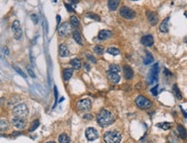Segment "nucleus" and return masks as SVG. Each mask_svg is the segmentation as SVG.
Returning a JSON list of instances; mask_svg holds the SVG:
<instances>
[{"mask_svg": "<svg viewBox=\"0 0 187 143\" xmlns=\"http://www.w3.org/2000/svg\"><path fill=\"white\" fill-rule=\"evenodd\" d=\"M97 122L100 127L105 128L115 122V117L109 110L102 109L97 116Z\"/></svg>", "mask_w": 187, "mask_h": 143, "instance_id": "obj_1", "label": "nucleus"}, {"mask_svg": "<svg viewBox=\"0 0 187 143\" xmlns=\"http://www.w3.org/2000/svg\"><path fill=\"white\" fill-rule=\"evenodd\" d=\"M106 53H110L113 56H116V55H118L120 53V50L116 47H110L106 50Z\"/></svg>", "mask_w": 187, "mask_h": 143, "instance_id": "obj_27", "label": "nucleus"}, {"mask_svg": "<svg viewBox=\"0 0 187 143\" xmlns=\"http://www.w3.org/2000/svg\"><path fill=\"white\" fill-rule=\"evenodd\" d=\"M83 118L85 119V120H91V119H93V117L91 116V115H90V114H85V115L83 117Z\"/></svg>", "mask_w": 187, "mask_h": 143, "instance_id": "obj_43", "label": "nucleus"}, {"mask_svg": "<svg viewBox=\"0 0 187 143\" xmlns=\"http://www.w3.org/2000/svg\"><path fill=\"white\" fill-rule=\"evenodd\" d=\"M156 126H157L158 128H161V129H164V130H168V129H170L172 128V123L165 122V123H157Z\"/></svg>", "mask_w": 187, "mask_h": 143, "instance_id": "obj_25", "label": "nucleus"}, {"mask_svg": "<svg viewBox=\"0 0 187 143\" xmlns=\"http://www.w3.org/2000/svg\"><path fill=\"white\" fill-rule=\"evenodd\" d=\"M123 76L126 79H131L134 77V72L133 69L129 66L123 67Z\"/></svg>", "mask_w": 187, "mask_h": 143, "instance_id": "obj_14", "label": "nucleus"}, {"mask_svg": "<svg viewBox=\"0 0 187 143\" xmlns=\"http://www.w3.org/2000/svg\"><path fill=\"white\" fill-rule=\"evenodd\" d=\"M135 104L137 105V107H139L141 109H147L152 107L153 103L146 97L140 95L135 98Z\"/></svg>", "mask_w": 187, "mask_h": 143, "instance_id": "obj_5", "label": "nucleus"}, {"mask_svg": "<svg viewBox=\"0 0 187 143\" xmlns=\"http://www.w3.org/2000/svg\"><path fill=\"white\" fill-rule=\"evenodd\" d=\"M73 73V68H65L63 70V78L66 81H68Z\"/></svg>", "mask_w": 187, "mask_h": 143, "instance_id": "obj_18", "label": "nucleus"}, {"mask_svg": "<svg viewBox=\"0 0 187 143\" xmlns=\"http://www.w3.org/2000/svg\"><path fill=\"white\" fill-rule=\"evenodd\" d=\"M86 17H89V18H91V19H94L95 21H98V22L100 21L99 16H98L97 14H94V13H87V14H86Z\"/></svg>", "mask_w": 187, "mask_h": 143, "instance_id": "obj_34", "label": "nucleus"}, {"mask_svg": "<svg viewBox=\"0 0 187 143\" xmlns=\"http://www.w3.org/2000/svg\"><path fill=\"white\" fill-rule=\"evenodd\" d=\"M46 143H55L54 141H48V142H46Z\"/></svg>", "mask_w": 187, "mask_h": 143, "instance_id": "obj_49", "label": "nucleus"}, {"mask_svg": "<svg viewBox=\"0 0 187 143\" xmlns=\"http://www.w3.org/2000/svg\"><path fill=\"white\" fill-rule=\"evenodd\" d=\"M22 36V30H21V28H19V30L16 32H14V38L16 40H20Z\"/></svg>", "mask_w": 187, "mask_h": 143, "instance_id": "obj_36", "label": "nucleus"}, {"mask_svg": "<svg viewBox=\"0 0 187 143\" xmlns=\"http://www.w3.org/2000/svg\"><path fill=\"white\" fill-rule=\"evenodd\" d=\"M11 28L14 32L17 31L19 28H20V22L18 20H15L12 23V26H11Z\"/></svg>", "mask_w": 187, "mask_h": 143, "instance_id": "obj_32", "label": "nucleus"}, {"mask_svg": "<svg viewBox=\"0 0 187 143\" xmlns=\"http://www.w3.org/2000/svg\"><path fill=\"white\" fill-rule=\"evenodd\" d=\"M180 109H181V110H182V112H183V114H184V117H185V118H187V113H186V112H185V111H184V110L182 109V107H180Z\"/></svg>", "mask_w": 187, "mask_h": 143, "instance_id": "obj_47", "label": "nucleus"}, {"mask_svg": "<svg viewBox=\"0 0 187 143\" xmlns=\"http://www.w3.org/2000/svg\"><path fill=\"white\" fill-rule=\"evenodd\" d=\"M56 20H57V26L59 27V22H60V16H59V15H57V16H56Z\"/></svg>", "mask_w": 187, "mask_h": 143, "instance_id": "obj_45", "label": "nucleus"}, {"mask_svg": "<svg viewBox=\"0 0 187 143\" xmlns=\"http://www.w3.org/2000/svg\"><path fill=\"white\" fill-rule=\"evenodd\" d=\"M172 91H173V93H174L175 97H176L178 99H179V100L182 99V94H181V92H180V91H179V89H178V87L177 86V84H173Z\"/></svg>", "mask_w": 187, "mask_h": 143, "instance_id": "obj_26", "label": "nucleus"}, {"mask_svg": "<svg viewBox=\"0 0 187 143\" xmlns=\"http://www.w3.org/2000/svg\"><path fill=\"white\" fill-rule=\"evenodd\" d=\"M158 79H159V64L156 63L150 69V72L147 75V84L149 85L157 84Z\"/></svg>", "mask_w": 187, "mask_h": 143, "instance_id": "obj_3", "label": "nucleus"}, {"mask_svg": "<svg viewBox=\"0 0 187 143\" xmlns=\"http://www.w3.org/2000/svg\"><path fill=\"white\" fill-rule=\"evenodd\" d=\"M177 130L178 132V134L179 136L182 138V139H185L186 136H187V133H186V129L184 128V126H182L181 124H178L177 126Z\"/></svg>", "mask_w": 187, "mask_h": 143, "instance_id": "obj_22", "label": "nucleus"}, {"mask_svg": "<svg viewBox=\"0 0 187 143\" xmlns=\"http://www.w3.org/2000/svg\"><path fill=\"white\" fill-rule=\"evenodd\" d=\"M93 50H94V52H95L97 54L100 55V54H102V53H104V47L98 45V46H96V47H94V49H93Z\"/></svg>", "mask_w": 187, "mask_h": 143, "instance_id": "obj_33", "label": "nucleus"}, {"mask_svg": "<svg viewBox=\"0 0 187 143\" xmlns=\"http://www.w3.org/2000/svg\"><path fill=\"white\" fill-rule=\"evenodd\" d=\"M85 68L87 70V71H90V69H91V67H90V66L87 64V63H85Z\"/></svg>", "mask_w": 187, "mask_h": 143, "instance_id": "obj_46", "label": "nucleus"}, {"mask_svg": "<svg viewBox=\"0 0 187 143\" xmlns=\"http://www.w3.org/2000/svg\"><path fill=\"white\" fill-rule=\"evenodd\" d=\"M104 140L105 143H120L122 140V135L118 131H107L104 134Z\"/></svg>", "mask_w": 187, "mask_h": 143, "instance_id": "obj_2", "label": "nucleus"}, {"mask_svg": "<svg viewBox=\"0 0 187 143\" xmlns=\"http://www.w3.org/2000/svg\"><path fill=\"white\" fill-rule=\"evenodd\" d=\"M12 124L14 127L19 129H22L26 127L27 122L25 118H21V117H14L11 121Z\"/></svg>", "mask_w": 187, "mask_h": 143, "instance_id": "obj_10", "label": "nucleus"}, {"mask_svg": "<svg viewBox=\"0 0 187 143\" xmlns=\"http://www.w3.org/2000/svg\"><path fill=\"white\" fill-rule=\"evenodd\" d=\"M65 7L67 8V10L69 12H72V11H73V7H72V5H71L65 3Z\"/></svg>", "mask_w": 187, "mask_h": 143, "instance_id": "obj_42", "label": "nucleus"}, {"mask_svg": "<svg viewBox=\"0 0 187 143\" xmlns=\"http://www.w3.org/2000/svg\"><path fill=\"white\" fill-rule=\"evenodd\" d=\"M85 137L90 141L95 140L98 138V133L94 128H88L85 130Z\"/></svg>", "mask_w": 187, "mask_h": 143, "instance_id": "obj_9", "label": "nucleus"}, {"mask_svg": "<svg viewBox=\"0 0 187 143\" xmlns=\"http://www.w3.org/2000/svg\"><path fill=\"white\" fill-rule=\"evenodd\" d=\"M110 72H116V73H118L120 71H121V68L118 65H116V64H113V65H110Z\"/></svg>", "mask_w": 187, "mask_h": 143, "instance_id": "obj_31", "label": "nucleus"}, {"mask_svg": "<svg viewBox=\"0 0 187 143\" xmlns=\"http://www.w3.org/2000/svg\"><path fill=\"white\" fill-rule=\"evenodd\" d=\"M169 17H167L163 20V22L160 25V30L162 33H167L168 32V22H169Z\"/></svg>", "mask_w": 187, "mask_h": 143, "instance_id": "obj_17", "label": "nucleus"}, {"mask_svg": "<svg viewBox=\"0 0 187 143\" xmlns=\"http://www.w3.org/2000/svg\"><path fill=\"white\" fill-rule=\"evenodd\" d=\"M59 54L62 58H66V57H68L70 53L69 50L67 48V47L64 44H60L59 46Z\"/></svg>", "mask_w": 187, "mask_h": 143, "instance_id": "obj_13", "label": "nucleus"}, {"mask_svg": "<svg viewBox=\"0 0 187 143\" xmlns=\"http://www.w3.org/2000/svg\"><path fill=\"white\" fill-rule=\"evenodd\" d=\"M107 78L108 79L113 83V84H117L119 81H120V76L118 75V73H116V72H112L110 71H108L107 72Z\"/></svg>", "mask_w": 187, "mask_h": 143, "instance_id": "obj_15", "label": "nucleus"}, {"mask_svg": "<svg viewBox=\"0 0 187 143\" xmlns=\"http://www.w3.org/2000/svg\"><path fill=\"white\" fill-rule=\"evenodd\" d=\"M70 22H71L72 26H73V27H79V19L77 18L76 16H72L70 17Z\"/></svg>", "mask_w": 187, "mask_h": 143, "instance_id": "obj_29", "label": "nucleus"}, {"mask_svg": "<svg viewBox=\"0 0 187 143\" xmlns=\"http://www.w3.org/2000/svg\"><path fill=\"white\" fill-rule=\"evenodd\" d=\"M119 3H120L119 0H109L108 1V8L111 11H116L117 6L119 5Z\"/></svg>", "mask_w": 187, "mask_h": 143, "instance_id": "obj_19", "label": "nucleus"}, {"mask_svg": "<svg viewBox=\"0 0 187 143\" xmlns=\"http://www.w3.org/2000/svg\"><path fill=\"white\" fill-rule=\"evenodd\" d=\"M13 68L16 70V72H17V73H19L22 78H27V75L25 74V72L20 68V67H17V66H13Z\"/></svg>", "mask_w": 187, "mask_h": 143, "instance_id": "obj_35", "label": "nucleus"}, {"mask_svg": "<svg viewBox=\"0 0 187 143\" xmlns=\"http://www.w3.org/2000/svg\"><path fill=\"white\" fill-rule=\"evenodd\" d=\"M39 125H40V122H39L38 120H35V121L32 123V124H31V127H30V129H29V132L35 131V130L39 127Z\"/></svg>", "mask_w": 187, "mask_h": 143, "instance_id": "obj_30", "label": "nucleus"}, {"mask_svg": "<svg viewBox=\"0 0 187 143\" xmlns=\"http://www.w3.org/2000/svg\"><path fill=\"white\" fill-rule=\"evenodd\" d=\"M3 49H4V53H5L6 55H9V54H10V51H9V48H8L7 47H5Z\"/></svg>", "mask_w": 187, "mask_h": 143, "instance_id": "obj_44", "label": "nucleus"}, {"mask_svg": "<svg viewBox=\"0 0 187 143\" xmlns=\"http://www.w3.org/2000/svg\"><path fill=\"white\" fill-rule=\"evenodd\" d=\"M76 106L79 111H88L91 108V102L89 98H84L78 101Z\"/></svg>", "mask_w": 187, "mask_h": 143, "instance_id": "obj_8", "label": "nucleus"}, {"mask_svg": "<svg viewBox=\"0 0 187 143\" xmlns=\"http://www.w3.org/2000/svg\"><path fill=\"white\" fill-rule=\"evenodd\" d=\"M147 19H148V22L151 25L154 26L156 25L158 21H159V17H158V15L156 12L154 11H149L147 13Z\"/></svg>", "mask_w": 187, "mask_h": 143, "instance_id": "obj_12", "label": "nucleus"}, {"mask_svg": "<svg viewBox=\"0 0 187 143\" xmlns=\"http://www.w3.org/2000/svg\"><path fill=\"white\" fill-rule=\"evenodd\" d=\"M112 36V32L108 30H101L98 33V39L101 41H105L107 39H110Z\"/></svg>", "mask_w": 187, "mask_h": 143, "instance_id": "obj_16", "label": "nucleus"}, {"mask_svg": "<svg viewBox=\"0 0 187 143\" xmlns=\"http://www.w3.org/2000/svg\"><path fill=\"white\" fill-rule=\"evenodd\" d=\"M153 62V55L149 52L146 51V56H145V58L143 60L144 65H149V64H151Z\"/></svg>", "mask_w": 187, "mask_h": 143, "instance_id": "obj_23", "label": "nucleus"}, {"mask_svg": "<svg viewBox=\"0 0 187 143\" xmlns=\"http://www.w3.org/2000/svg\"><path fill=\"white\" fill-rule=\"evenodd\" d=\"M141 42L143 46L145 47H152L153 45V37L152 35H147L142 36V38L141 39Z\"/></svg>", "mask_w": 187, "mask_h": 143, "instance_id": "obj_11", "label": "nucleus"}, {"mask_svg": "<svg viewBox=\"0 0 187 143\" xmlns=\"http://www.w3.org/2000/svg\"><path fill=\"white\" fill-rule=\"evenodd\" d=\"M184 16H185V17L187 18V11H185V12H184Z\"/></svg>", "mask_w": 187, "mask_h": 143, "instance_id": "obj_48", "label": "nucleus"}, {"mask_svg": "<svg viewBox=\"0 0 187 143\" xmlns=\"http://www.w3.org/2000/svg\"><path fill=\"white\" fill-rule=\"evenodd\" d=\"M73 37L74 39V41L79 44V45H83V42H82V37H81V34L78 31V30H75L73 32Z\"/></svg>", "mask_w": 187, "mask_h": 143, "instance_id": "obj_21", "label": "nucleus"}, {"mask_svg": "<svg viewBox=\"0 0 187 143\" xmlns=\"http://www.w3.org/2000/svg\"><path fill=\"white\" fill-rule=\"evenodd\" d=\"M72 31V24L67 22H65L62 23L59 28H58V32H59V35L61 36V37H66Z\"/></svg>", "mask_w": 187, "mask_h": 143, "instance_id": "obj_7", "label": "nucleus"}, {"mask_svg": "<svg viewBox=\"0 0 187 143\" xmlns=\"http://www.w3.org/2000/svg\"><path fill=\"white\" fill-rule=\"evenodd\" d=\"M69 142H70V138L67 134H61L59 136V143H69Z\"/></svg>", "mask_w": 187, "mask_h": 143, "instance_id": "obj_24", "label": "nucleus"}, {"mask_svg": "<svg viewBox=\"0 0 187 143\" xmlns=\"http://www.w3.org/2000/svg\"><path fill=\"white\" fill-rule=\"evenodd\" d=\"M30 18H31V20L33 21L34 24H37V23H38V22H39V18H38V16H37L36 14H31Z\"/></svg>", "mask_w": 187, "mask_h": 143, "instance_id": "obj_37", "label": "nucleus"}, {"mask_svg": "<svg viewBox=\"0 0 187 143\" xmlns=\"http://www.w3.org/2000/svg\"><path fill=\"white\" fill-rule=\"evenodd\" d=\"M54 100H55V103H54V108L56 106V103H57V98H58V91H57V87L54 86Z\"/></svg>", "mask_w": 187, "mask_h": 143, "instance_id": "obj_41", "label": "nucleus"}, {"mask_svg": "<svg viewBox=\"0 0 187 143\" xmlns=\"http://www.w3.org/2000/svg\"><path fill=\"white\" fill-rule=\"evenodd\" d=\"M0 128H1V131H6L9 129V123L6 120L2 119L1 123H0Z\"/></svg>", "mask_w": 187, "mask_h": 143, "instance_id": "obj_28", "label": "nucleus"}, {"mask_svg": "<svg viewBox=\"0 0 187 143\" xmlns=\"http://www.w3.org/2000/svg\"><path fill=\"white\" fill-rule=\"evenodd\" d=\"M26 70H27V72H28V73L29 74V76L31 77V78H36V75H35V73H34V72L32 71V69H31L29 67H26Z\"/></svg>", "mask_w": 187, "mask_h": 143, "instance_id": "obj_38", "label": "nucleus"}, {"mask_svg": "<svg viewBox=\"0 0 187 143\" xmlns=\"http://www.w3.org/2000/svg\"><path fill=\"white\" fill-rule=\"evenodd\" d=\"M120 15L122 17L125 18L127 20H131V19H134L135 16H136V13L134 10L127 7V6H122L121 9H120V11H119Z\"/></svg>", "mask_w": 187, "mask_h": 143, "instance_id": "obj_6", "label": "nucleus"}, {"mask_svg": "<svg viewBox=\"0 0 187 143\" xmlns=\"http://www.w3.org/2000/svg\"><path fill=\"white\" fill-rule=\"evenodd\" d=\"M184 42H186V43H187V37H186V38H185V39H184Z\"/></svg>", "mask_w": 187, "mask_h": 143, "instance_id": "obj_50", "label": "nucleus"}, {"mask_svg": "<svg viewBox=\"0 0 187 143\" xmlns=\"http://www.w3.org/2000/svg\"><path fill=\"white\" fill-rule=\"evenodd\" d=\"M13 115L15 117H21L25 118L28 115V109L25 103H20L17 105L13 109Z\"/></svg>", "mask_w": 187, "mask_h": 143, "instance_id": "obj_4", "label": "nucleus"}, {"mask_svg": "<svg viewBox=\"0 0 187 143\" xmlns=\"http://www.w3.org/2000/svg\"><path fill=\"white\" fill-rule=\"evenodd\" d=\"M70 65L73 67V69L79 70L81 68V61L78 58H74L70 61Z\"/></svg>", "mask_w": 187, "mask_h": 143, "instance_id": "obj_20", "label": "nucleus"}, {"mask_svg": "<svg viewBox=\"0 0 187 143\" xmlns=\"http://www.w3.org/2000/svg\"><path fill=\"white\" fill-rule=\"evenodd\" d=\"M158 86H159V85L156 84L153 88L151 89V92H152V94H153V96H157V95H158Z\"/></svg>", "mask_w": 187, "mask_h": 143, "instance_id": "obj_40", "label": "nucleus"}, {"mask_svg": "<svg viewBox=\"0 0 187 143\" xmlns=\"http://www.w3.org/2000/svg\"><path fill=\"white\" fill-rule=\"evenodd\" d=\"M86 58H87L88 60H90L92 63H97V60L94 58V56L91 55V54H90V53H87V54H86Z\"/></svg>", "mask_w": 187, "mask_h": 143, "instance_id": "obj_39", "label": "nucleus"}]
</instances>
